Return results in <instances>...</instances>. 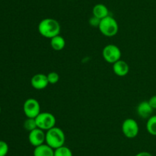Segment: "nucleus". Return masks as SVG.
Masks as SVG:
<instances>
[{"label":"nucleus","mask_w":156,"mask_h":156,"mask_svg":"<svg viewBox=\"0 0 156 156\" xmlns=\"http://www.w3.org/2000/svg\"><path fill=\"white\" fill-rule=\"evenodd\" d=\"M50 46L54 50L59 51V50H62L65 47L66 41L63 37L59 35L50 39Z\"/></svg>","instance_id":"nucleus-14"},{"label":"nucleus","mask_w":156,"mask_h":156,"mask_svg":"<svg viewBox=\"0 0 156 156\" xmlns=\"http://www.w3.org/2000/svg\"><path fill=\"white\" fill-rule=\"evenodd\" d=\"M9 147L7 142L0 140V156H6L9 153Z\"/></svg>","instance_id":"nucleus-19"},{"label":"nucleus","mask_w":156,"mask_h":156,"mask_svg":"<svg viewBox=\"0 0 156 156\" xmlns=\"http://www.w3.org/2000/svg\"><path fill=\"white\" fill-rule=\"evenodd\" d=\"M34 156H54V149L46 143L35 147L33 151Z\"/></svg>","instance_id":"nucleus-12"},{"label":"nucleus","mask_w":156,"mask_h":156,"mask_svg":"<svg viewBox=\"0 0 156 156\" xmlns=\"http://www.w3.org/2000/svg\"><path fill=\"white\" fill-rule=\"evenodd\" d=\"M146 130L151 136H156V115H152L147 119Z\"/></svg>","instance_id":"nucleus-15"},{"label":"nucleus","mask_w":156,"mask_h":156,"mask_svg":"<svg viewBox=\"0 0 156 156\" xmlns=\"http://www.w3.org/2000/svg\"><path fill=\"white\" fill-rule=\"evenodd\" d=\"M30 84L35 90H44L49 84L47 76L44 73H36L30 79Z\"/></svg>","instance_id":"nucleus-9"},{"label":"nucleus","mask_w":156,"mask_h":156,"mask_svg":"<svg viewBox=\"0 0 156 156\" xmlns=\"http://www.w3.org/2000/svg\"><path fill=\"white\" fill-rule=\"evenodd\" d=\"M122 132L125 137L128 139H134L140 132V126L135 119L132 118L126 119L122 123Z\"/></svg>","instance_id":"nucleus-6"},{"label":"nucleus","mask_w":156,"mask_h":156,"mask_svg":"<svg viewBox=\"0 0 156 156\" xmlns=\"http://www.w3.org/2000/svg\"><path fill=\"white\" fill-rule=\"evenodd\" d=\"M1 110H2V109H1V106H0V113H1Z\"/></svg>","instance_id":"nucleus-23"},{"label":"nucleus","mask_w":156,"mask_h":156,"mask_svg":"<svg viewBox=\"0 0 156 156\" xmlns=\"http://www.w3.org/2000/svg\"><path fill=\"white\" fill-rule=\"evenodd\" d=\"M98 28L101 33L105 37L112 38L118 33L119 25L117 20L114 17L108 15L106 18L101 20Z\"/></svg>","instance_id":"nucleus-3"},{"label":"nucleus","mask_w":156,"mask_h":156,"mask_svg":"<svg viewBox=\"0 0 156 156\" xmlns=\"http://www.w3.org/2000/svg\"><path fill=\"white\" fill-rule=\"evenodd\" d=\"M149 102L153 110H156V95L152 96V97L149 99Z\"/></svg>","instance_id":"nucleus-21"},{"label":"nucleus","mask_w":156,"mask_h":156,"mask_svg":"<svg viewBox=\"0 0 156 156\" xmlns=\"http://www.w3.org/2000/svg\"><path fill=\"white\" fill-rule=\"evenodd\" d=\"M35 120H36L37 128H41L44 131H47V130L56 126V117L54 116V115L52 114L51 113H48V112L41 113L35 118Z\"/></svg>","instance_id":"nucleus-4"},{"label":"nucleus","mask_w":156,"mask_h":156,"mask_svg":"<svg viewBox=\"0 0 156 156\" xmlns=\"http://www.w3.org/2000/svg\"><path fill=\"white\" fill-rule=\"evenodd\" d=\"M54 156H73V151L66 145L54 149Z\"/></svg>","instance_id":"nucleus-16"},{"label":"nucleus","mask_w":156,"mask_h":156,"mask_svg":"<svg viewBox=\"0 0 156 156\" xmlns=\"http://www.w3.org/2000/svg\"><path fill=\"white\" fill-rule=\"evenodd\" d=\"M47 76V80H48L49 84H56L59 82V75L56 72L52 71L50 72Z\"/></svg>","instance_id":"nucleus-18"},{"label":"nucleus","mask_w":156,"mask_h":156,"mask_svg":"<svg viewBox=\"0 0 156 156\" xmlns=\"http://www.w3.org/2000/svg\"><path fill=\"white\" fill-rule=\"evenodd\" d=\"M24 128L28 132H30L32 130L35 129L36 128H37L35 119H33V118H27L25 119V121L24 122Z\"/></svg>","instance_id":"nucleus-17"},{"label":"nucleus","mask_w":156,"mask_h":156,"mask_svg":"<svg viewBox=\"0 0 156 156\" xmlns=\"http://www.w3.org/2000/svg\"><path fill=\"white\" fill-rule=\"evenodd\" d=\"M92 14L96 18L101 20L109 15V10L105 5L99 3L93 7Z\"/></svg>","instance_id":"nucleus-13"},{"label":"nucleus","mask_w":156,"mask_h":156,"mask_svg":"<svg viewBox=\"0 0 156 156\" xmlns=\"http://www.w3.org/2000/svg\"><path fill=\"white\" fill-rule=\"evenodd\" d=\"M100 21L101 20L99 19V18H96L94 15L89 18V24L90 25H91L92 27H98L99 24H100Z\"/></svg>","instance_id":"nucleus-20"},{"label":"nucleus","mask_w":156,"mask_h":156,"mask_svg":"<svg viewBox=\"0 0 156 156\" xmlns=\"http://www.w3.org/2000/svg\"><path fill=\"white\" fill-rule=\"evenodd\" d=\"M112 68L113 72L118 76H125L129 71V64L121 59L113 64Z\"/></svg>","instance_id":"nucleus-11"},{"label":"nucleus","mask_w":156,"mask_h":156,"mask_svg":"<svg viewBox=\"0 0 156 156\" xmlns=\"http://www.w3.org/2000/svg\"><path fill=\"white\" fill-rule=\"evenodd\" d=\"M154 110L149 104V101H142L136 107V113L142 119H149L152 116Z\"/></svg>","instance_id":"nucleus-10"},{"label":"nucleus","mask_w":156,"mask_h":156,"mask_svg":"<svg viewBox=\"0 0 156 156\" xmlns=\"http://www.w3.org/2000/svg\"><path fill=\"white\" fill-rule=\"evenodd\" d=\"M45 140L46 132H44V130L36 128L35 129L29 132L28 141L30 145L34 148L45 143Z\"/></svg>","instance_id":"nucleus-8"},{"label":"nucleus","mask_w":156,"mask_h":156,"mask_svg":"<svg viewBox=\"0 0 156 156\" xmlns=\"http://www.w3.org/2000/svg\"><path fill=\"white\" fill-rule=\"evenodd\" d=\"M102 56L105 61L109 64H114L121 59L122 53L120 47L115 44H108L102 50Z\"/></svg>","instance_id":"nucleus-5"},{"label":"nucleus","mask_w":156,"mask_h":156,"mask_svg":"<svg viewBox=\"0 0 156 156\" xmlns=\"http://www.w3.org/2000/svg\"><path fill=\"white\" fill-rule=\"evenodd\" d=\"M65 142L66 135L59 127L54 126L46 132L45 143L53 149L64 145Z\"/></svg>","instance_id":"nucleus-2"},{"label":"nucleus","mask_w":156,"mask_h":156,"mask_svg":"<svg viewBox=\"0 0 156 156\" xmlns=\"http://www.w3.org/2000/svg\"><path fill=\"white\" fill-rule=\"evenodd\" d=\"M23 111L27 118L35 119L41 113L40 102L34 98L26 99L23 105Z\"/></svg>","instance_id":"nucleus-7"},{"label":"nucleus","mask_w":156,"mask_h":156,"mask_svg":"<svg viewBox=\"0 0 156 156\" xmlns=\"http://www.w3.org/2000/svg\"><path fill=\"white\" fill-rule=\"evenodd\" d=\"M135 156H153L151 153L148 152V151H140V152L137 153Z\"/></svg>","instance_id":"nucleus-22"},{"label":"nucleus","mask_w":156,"mask_h":156,"mask_svg":"<svg viewBox=\"0 0 156 156\" xmlns=\"http://www.w3.org/2000/svg\"><path fill=\"white\" fill-rule=\"evenodd\" d=\"M37 28L41 36L50 39L60 35L61 32L59 22L52 18H46L41 20L38 24Z\"/></svg>","instance_id":"nucleus-1"}]
</instances>
